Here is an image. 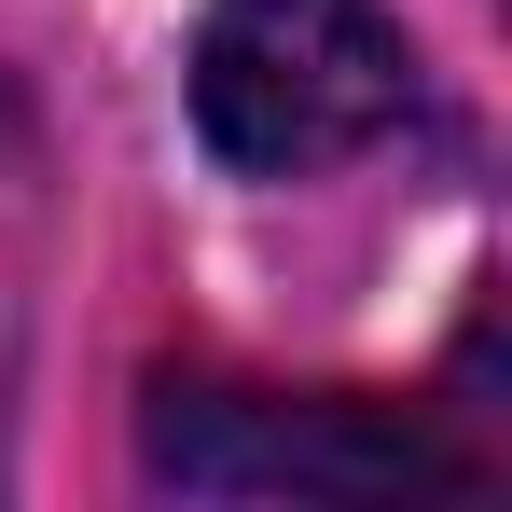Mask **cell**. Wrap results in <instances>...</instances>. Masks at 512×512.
Masks as SVG:
<instances>
[{"instance_id": "obj_2", "label": "cell", "mask_w": 512, "mask_h": 512, "mask_svg": "<svg viewBox=\"0 0 512 512\" xmlns=\"http://www.w3.org/2000/svg\"><path fill=\"white\" fill-rule=\"evenodd\" d=\"M153 471L194 499H402V485H471L457 443L374 402H250V388H167L153 402Z\"/></svg>"}, {"instance_id": "obj_1", "label": "cell", "mask_w": 512, "mask_h": 512, "mask_svg": "<svg viewBox=\"0 0 512 512\" xmlns=\"http://www.w3.org/2000/svg\"><path fill=\"white\" fill-rule=\"evenodd\" d=\"M416 125V42L374 0H208L194 28V139L250 180L346 167Z\"/></svg>"}]
</instances>
